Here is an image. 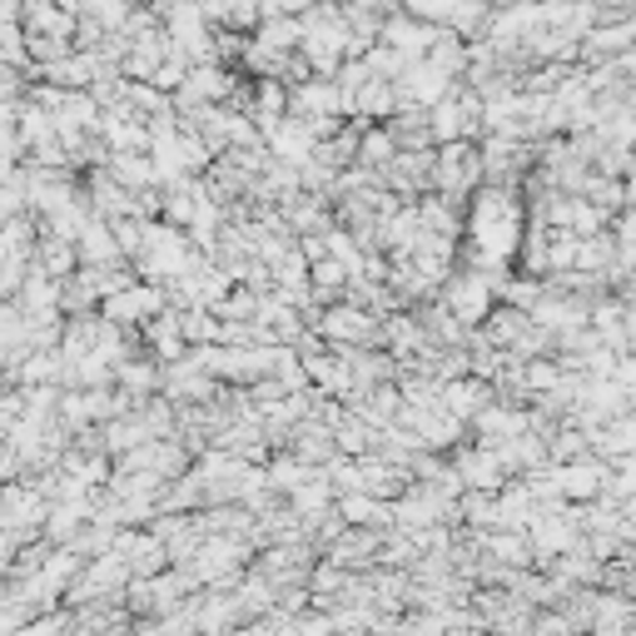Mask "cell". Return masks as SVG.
Returning a JSON list of instances; mask_svg holds the SVG:
<instances>
[{
	"mask_svg": "<svg viewBox=\"0 0 636 636\" xmlns=\"http://www.w3.org/2000/svg\"><path fill=\"white\" fill-rule=\"evenodd\" d=\"M522 249V209L507 189H478L468 214V264L497 274Z\"/></svg>",
	"mask_w": 636,
	"mask_h": 636,
	"instance_id": "6da1fadb",
	"label": "cell"
},
{
	"mask_svg": "<svg viewBox=\"0 0 636 636\" xmlns=\"http://www.w3.org/2000/svg\"><path fill=\"white\" fill-rule=\"evenodd\" d=\"M443 304H448L468 329H478V323L493 314V279L468 264L462 274H448V279H443Z\"/></svg>",
	"mask_w": 636,
	"mask_h": 636,
	"instance_id": "7a4b0ae2",
	"label": "cell"
},
{
	"mask_svg": "<svg viewBox=\"0 0 636 636\" xmlns=\"http://www.w3.org/2000/svg\"><path fill=\"white\" fill-rule=\"evenodd\" d=\"M165 308V283H150V279H135L130 289H119V294H105L100 298V314L110 318V323H119V329H135V323H144V318H154Z\"/></svg>",
	"mask_w": 636,
	"mask_h": 636,
	"instance_id": "3957f363",
	"label": "cell"
},
{
	"mask_svg": "<svg viewBox=\"0 0 636 636\" xmlns=\"http://www.w3.org/2000/svg\"><path fill=\"white\" fill-rule=\"evenodd\" d=\"M458 478H462V487H478V493H503V453L493 448V443H483L478 453H462L458 462Z\"/></svg>",
	"mask_w": 636,
	"mask_h": 636,
	"instance_id": "277c9868",
	"label": "cell"
},
{
	"mask_svg": "<svg viewBox=\"0 0 636 636\" xmlns=\"http://www.w3.org/2000/svg\"><path fill=\"white\" fill-rule=\"evenodd\" d=\"M487 403H493V389H487L483 378H468V373H462V378H448V383H443V408L458 412L462 423H468V418H478Z\"/></svg>",
	"mask_w": 636,
	"mask_h": 636,
	"instance_id": "5b68a950",
	"label": "cell"
},
{
	"mask_svg": "<svg viewBox=\"0 0 636 636\" xmlns=\"http://www.w3.org/2000/svg\"><path fill=\"white\" fill-rule=\"evenodd\" d=\"M30 264H40L46 274L65 279V274H75V269H80V244H75V239L50 234V229H40V239H36V254H30Z\"/></svg>",
	"mask_w": 636,
	"mask_h": 636,
	"instance_id": "8992f818",
	"label": "cell"
},
{
	"mask_svg": "<svg viewBox=\"0 0 636 636\" xmlns=\"http://www.w3.org/2000/svg\"><path fill=\"white\" fill-rule=\"evenodd\" d=\"M15 304H21L25 314H50V308H60V279L55 274H46L40 264H30V269H25L21 294H15Z\"/></svg>",
	"mask_w": 636,
	"mask_h": 636,
	"instance_id": "52a82bcc",
	"label": "cell"
},
{
	"mask_svg": "<svg viewBox=\"0 0 636 636\" xmlns=\"http://www.w3.org/2000/svg\"><path fill=\"white\" fill-rule=\"evenodd\" d=\"M428 65H433V71L437 75H448V80H458V75H462V65H468V46H462V40L458 36H453V30H448V25H443V36H437L433 40V50H428Z\"/></svg>",
	"mask_w": 636,
	"mask_h": 636,
	"instance_id": "ba28073f",
	"label": "cell"
},
{
	"mask_svg": "<svg viewBox=\"0 0 636 636\" xmlns=\"http://www.w3.org/2000/svg\"><path fill=\"white\" fill-rule=\"evenodd\" d=\"M110 175H115L125 189L160 185V179H154V160H150V154H110Z\"/></svg>",
	"mask_w": 636,
	"mask_h": 636,
	"instance_id": "9c48e42d",
	"label": "cell"
},
{
	"mask_svg": "<svg viewBox=\"0 0 636 636\" xmlns=\"http://www.w3.org/2000/svg\"><path fill=\"white\" fill-rule=\"evenodd\" d=\"M597 483H601V468H592V462H577V468H557V493L587 497V493H597Z\"/></svg>",
	"mask_w": 636,
	"mask_h": 636,
	"instance_id": "30bf717a",
	"label": "cell"
},
{
	"mask_svg": "<svg viewBox=\"0 0 636 636\" xmlns=\"http://www.w3.org/2000/svg\"><path fill=\"white\" fill-rule=\"evenodd\" d=\"M403 11H408V15H418V21L448 25V15H453V0H403Z\"/></svg>",
	"mask_w": 636,
	"mask_h": 636,
	"instance_id": "8fae6325",
	"label": "cell"
},
{
	"mask_svg": "<svg viewBox=\"0 0 636 636\" xmlns=\"http://www.w3.org/2000/svg\"><path fill=\"white\" fill-rule=\"evenodd\" d=\"M15 552H21V537H15L11 527H0V577H11Z\"/></svg>",
	"mask_w": 636,
	"mask_h": 636,
	"instance_id": "7c38bea8",
	"label": "cell"
},
{
	"mask_svg": "<svg viewBox=\"0 0 636 636\" xmlns=\"http://www.w3.org/2000/svg\"><path fill=\"white\" fill-rule=\"evenodd\" d=\"M632 518H636V497H632Z\"/></svg>",
	"mask_w": 636,
	"mask_h": 636,
	"instance_id": "4fadbf2b",
	"label": "cell"
}]
</instances>
